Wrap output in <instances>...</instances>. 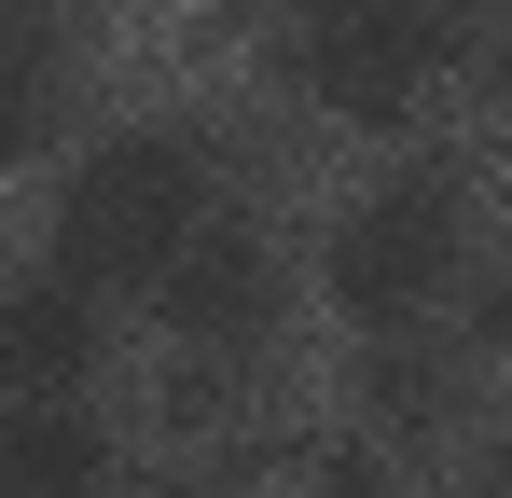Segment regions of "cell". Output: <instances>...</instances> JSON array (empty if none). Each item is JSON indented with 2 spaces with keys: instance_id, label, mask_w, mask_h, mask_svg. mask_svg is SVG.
I'll use <instances>...</instances> for the list:
<instances>
[{
  "instance_id": "obj_1",
  "label": "cell",
  "mask_w": 512,
  "mask_h": 498,
  "mask_svg": "<svg viewBox=\"0 0 512 498\" xmlns=\"http://www.w3.org/2000/svg\"><path fill=\"white\" fill-rule=\"evenodd\" d=\"M222 222V166L194 125H139V139H97L56 194V277L84 291H153L180 249Z\"/></svg>"
},
{
  "instance_id": "obj_2",
  "label": "cell",
  "mask_w": 512,
  "mask_h": 498,
  "mask_svg": "<svg viewBox=\"0 0 512 498\" xmlns=\"http://www.w3.org/2000/svg\"><path fill=\"white\" fill-rule=\"evenodd\" d=\"M485 42V0H291V83L333 125H416L429 83Z\"/></svg>"
},
{
  "instance_id": "obj_3",
  "label": "cell",
  "mask_w": 512,
  "mask_h": 498,
  "mask_svg": "<svg viewBox=\"0 0 512 498\" xmlns=\"http://www.w3.org/2000/svg\"><path fill=\"white\" fill-rule=\"evenodd\" d=\"M319 277H333V305L360 332H416L457 277H471V180L457 166H388L360 208L333 222V249H319Z\"/></svg>"
},
{
  "instance_id": "obj_4",
  "label": "cell",
  "mask_w": 512,
  "mask_h": 498,
  "mask_svg": "<svg viewBox=\"0 0 512 498\" xmlns=\"http://www.w3.org/2000/svg\"><path fill=\"white\" fill-rule=\"evenodd\" d=\"M153 291H167V332H180V346H208V360H250L263 332H277V249H263L250 222H208V236L180 249Z\"/></svg>"
},
{
  "instance_id": "obj_5",
  "label": "cell",
  "mask_w": 512,
  "mask_h": 498,
  "mask_svg": "<svg viewBox=\"0 0 512 498\" xmlns=\"http://www.w3.org/2000/svg\"><path fill=\"white\" fill-rule=\"evenodd\" d=\"M97 346H111V291L56 277V263L0 291V374H14V388H84Z\"/></svg>"
},
{
  "instance_id": "obj_6",
  "label": "cell",
  "mask_w": 512,
  "mask_h": 498,
  "mask_svg": "<svg viewBox=\"0 0 512 498\" xmlns=\"http://www.w3.org/2000/svg\"><path fill=\"white\" fill-rule=\"evenodd\" d=\"M0 498H111V429L84 388H28L0 415Z\"/></svg>"
},
{
  "instance_id": "obj_7",
  "label": "cell",
  "mask_w": 512,
  "mask_h": 498,
  "mask_svg": "<svg viewBox=\"0 0 512 498\" xmlns=\"http://www.w3.org/2000/svg\"><path fill=\"white\" fill-rule=\"evenodd\" d=\"M70 125V0H0V166H42Z\"/></svg>"
},
{
  "instance_id": "obj_8",
  "label": "cell",
  "mask_w": 512,
  "mask_h": 498,
  "mask_svg": "<svg viewBox=\"0 0 512 498\" xmlns=\"http://www.w3.org/2000/svg\"><path fill=\"white\" fill-rule=\"evenodd\" d=\"M360 388H374V415H388V429H443V402H457L443 346H416V332H388V360H374Z\"/></svg>"
},
{
  "instance_id": "obj_9",
  "label": "cell",
  "mask_w": 512,
  "mask_h": 498,
  "mask_svg": "<svg viewBox=\"0 0 512 498\" xmlns=\"http://www.w3.org/2000/svg\"><path fill=\"white\" fill-rule=\"evenodd\" d=\"M291 498H402V471H388L374 443H346V457H319V471H305Z\"/></svg>"
},
{
  "instance_id": "obj_10",
  "label": "cell",
  "mask_w": 512,
  "mask_h": 498,
  "mask_svg": "<svg viewBox=\"0 0 512 498\" xmlns=\"http://www.w3.org/2000/svg\"><path fill=\"white\" fill-rule=\"evenodd\" d=\"M208 14H222V28H250V14H263V0H208Z\"/></svg>"
},
{
  "instance_id": "obj_11",
  "label": "cell",
  "mask_w": 512,
  "mask_h": 498,
  "mask_svg": "<svg viewBox=\"0 0 512 498\" xmlns=\"http://www.w3.org/2000/svg\"><path fill=\"white\" fill-rule=\"evenodd\" d=\"M471 498H499V471H485V485H471Z\"/></svg>"
}]
</instances>
